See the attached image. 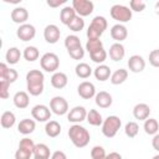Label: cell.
<instances>
[{
    "label": "cell",
    "instance_id": "obj_3",
    "mask_svg": "<svg viewBox=\"0 0 159 159\" xmlns=\"http://www.w3.org/2000/svg\"><path fill=\"white\" fill-rule=\"evenodd\" d=\"M108 24H107V20L106 17L103 16H94L91 25L88 26L87 29V37L88 40H98L102 34L104 32V30L107 29Z\"/></svg>",
    "mask_w": 159,
    "mask_h": 159
},
{
    "label": "cell",
    "instance_id": "obj_24",
    "mask_svg": "<svg viewBox=\"0 0 159 159\" xmlns=\"http://www.w3.org/2000/svg\"><path fill=\"white\" fill-rule=\"evenodd\" d=\"M35 128H36L35 122H34L32 119H29V118H25V119L20 120V123H19V125H17L19 133L25 134V135H26V134H31V133L35 130Z\"/></svg>",
    "mask_w": 159,
    "mask_h": 159
},
{
    "label": "cell",
    "instance_id": "obj_51",
    "mask_svg": "<svg viewBox=\"0 0 159 159\" xmlns=\"http://www.w3.org/2000/svg\"><path fill=\"white\" fill-rule=\"evenodd\" d=\"M154 10H155V14H157V15H159V1H158V2H155Z\"/></svg>",
    "mask_w": 159,
    "mask_h": 159
},
{
    "label": "cell",
    "instance_id": "obj_6",
    "mask_svg": "<svg viewBox=\"0 0 159 159\" xmlns=\"http://www.w3.org/2000/svg\"><path fill=\"white\" fill-rule=\"evenodd\" d=\"M41 68L46 72H56L60 67V58L53 52H46L40 60Z\"/></svg>",
    "mask_w": 159,
    "mask_h": 159
},
{
    "label": "cell",
    "instance_id": "obj_48",
    "mask_svg": "<svg viewBox=\"0 0 159 159\" xmlns=\"http://www.w3.org/2000/svg\"><path fill=\"white\" fill-rule=\"evenodd\" d=\"M51 159H67V157L62 150H56V152L52 153Z\"/></svg>",
    "mask_w": 159,
    "mask_h": 159
},
{
    "label": "cell",
    "instance_id": "obj_29",
    "mask_svg": "<svg viewBox=\"0 0 159 159\" xmlns=\"http://www.w3.org/2000/svg\"><path fill=\"white\" fill-rule=\"evenodd\" d=\"M159 130V123L155 118H148L144 120V132L149 135H155Z\"/></svg>",
    "mask_w": 159,
    "mask_h": 159
},
{
    "label": "cell",
    "instance_id": "obj_13",
    "mask_svg": "<svg viewBox=\"0 0 159 159\" xmlns=\"http://www.w3.org/2000/svg\"><path fill=\"white\" fill-rule=\"evenodd\" d=\"M60 36H61V31L53 24L47 25L43 30V37H45L46 42H48V43H56L60 40Z\"/></svg>",
    "mask_w": 159,
    "mask_h": 159
},
{
    "label": "cell",
    "instance_id": "obj_10",
    "mask_svg": "<svg viewBox=\"0 0 159 159\" xmlns=\"http://www.w3.org/2000/svg\"><path fill=\"white\" fill-rule=\"evenodd\" d=\"M87 118V111L84 107L82 106H76L73 107L68 113H67V119L68 122L73 123V124H78L81 122H83Z\"/></svg>",
    "mask_w": 159,
    "mask_h": 159
},
{
    "label": "cell",
    "instance_id": "obj_7",
    "mask_svg": "<svg viewBox=\"0 0 159 159\" xmlns=\"http://www.w3.org/2000/svg\"><path fill=\"white\" fill-rule=\"evenodd\" d=\"M72 7L75 9V11L78 16L83 17V16H88L93 12L94 4L89 0H73Z\"/></svg>",
    "mask_w": 159,
    "mask_h": 159
},
{
    "label": "cell",
    "instance_id": "obj_8",
    "mask_svg": "<svg viewBox=\"0 0 159 159\" xmlns=\"http://www.w3.org/2000/svg\"><path fill=\"white\" fill-rule=\"evenodd\" d=\"M50 108H51V112H53L55 114L63 116L68 112V103L63 97L56 96L50 101Z\"/></svg>",
    "mask_w": 159,
    "mask_h": 159
},
{
    "label": "cell",
    "instance_id": "obj_40",
    "mask_svg": "<svg viewBox=\"0 0 159 159\" xmlns=\"http://www.w3.org/2000/svg\"><path fill=\"white\" fill-rule=\"evenodd\" d=\"M91 157H92V159H106L107 154H106L103 147L96 145V147H93L92 150H91Z\"/></svg>",
    "mask_w": 159,
    "mask_h": 159
},
{
    "label": "cell",
    "instance_id": "obj_33",
    "mask_svg": "<svg viewBox=\"0 0 159 159\" xmlns=\"http://www.w3.org/2000/svg\"><path fill=\"white\" fill-rule=\"evenodd\" d=\"M22 56H24V58H25L26 61L34 62V61H36V60L39 58L40 52H39L37 47H35V46H27V47H25Z\"/></svg>",
    "mask_w": 159,
    "mask_h": 159
},
{
    "label": "cell",
    "instance_id": "obj_14",
    "mask_svg": "<svg viewBox=\"0 0 159 159\" xmlns=\"http://www.w3.org/2000/svg\"><path fill=\"white\" fill-rule=\"evenodd\" d=\"M128 68L134 72V73H139L145 68V61L140 55H133L129 57L128 60Z\"/></svg>",
    "mask_w": 159,
    "mask_h": 159
},
{
    "label": "cell",
    "instance_id": "obj_25",
    "mask_svg": "<svg viewBox=\"0 0 159 159\" xmlns=\"http://www.w3.org/2000/svg\"><path fill=\"white\" fill-rule=\"evenodd\" d=\"M45 133L50 138H56L61 133V125H60V123L56 122V120H48L46 123V125H45Z\"/></svg>",
    "mask_w": 159,
    "mask_h": 159
},
{
    "label": "cell",
    "instance_id": "obj_42",
    "mask_svg": "<svg viewBox=\"0 0 159 159\" xmlns=\"http://www.w3.org/2000/svg\"><path fill=\"white\" fill-rule=\"evenodd\" d=\"M129 6H130V10L132 11H137V12H140L145 9V2L143 0H132L129 2Z\"/></svg>",
    "mask_w": 159,
    "mask_h": 159
},
{
    "label": "cell",
    "instance_id": "obj_31",
    "mask_svg": "<svg viewBox=\"0 0 159 159\" xmlns=\"http://www.w3.org/2000/svg\"><path fill=\"white\" fill-rule=\"evenodd\" d=\"M75 72H76L77 77H80V78H88L92 75V68H91L89 65H87L84 62H81L76 66Z\"/></svg>",
    "mask_w": 159,
    "mask_h": 159
},
{
    "label": "cell",
    "instance_id": "obj_49",
    "mask_svg": "<svg viewBox=\"0 0 159 159\" xmlns=\"http://www.w3.org/2000/svg\"><path fill=\"white\" fill-rule=\"evenodd\" d=\"M152 145H153V148H154L157 152H159V133H157V134L153 137V139H152Z\"/></svg>",
    "mask_w": 159,
    "mask_h": 159
},
{
    "label": "cell",
    "instance_id": "obj_1",
    "mask_svg": "<svg viewBox=\"0 0 159 159\" xmlns=\"http://www.w3.org/2000/svg\"><path fill=\"white\" fill-rule=\"evenodd\" d=\"M43 73L40 70H30L26 73L27 91L31 96H40L43 92Z\"/></svg>",
    "mask_w": 159,
    "mask_h": 159
},
{
    "label": "cell",
    "instance_id": "obj_44",
    "mask_svg": "<svg viewBox=\"0 0 159 159\" xmlns=\"http://www.w3.org/2000/svg\"><path fill=\"white\" fill-rule=\"evenodd\" d=\"M32 154H34V153L30 152V150L19 148V149L15 152V159H30Z\"/></svg>",
    "mask_w": 159,
    "mask_h": 159
},
{
    "label": "cell",
    "instance_id": "obj_38",
    "mask_svg": "<svg viewBox=\"0 0 159 159\" xmlns=\"http://www.w3.org/2000/svg\"><path fill=\"white\" fill-rule=\"evenodd\" d=\"M102 47H103V43L99 39L98 40H88L86 43V50L88 51V53H92V52H94Z\"/></svg>",
    "mask_w": 159,
    "mask_h": 159
},
{
    "label": "cell",
    "instance_id": "obj_23",
    "mask_svg": "<svg viewBox=\"0 0 159 159\" xmlns=\"http://www.w3.org/2000/svg\"><path fill=\"white\" fill-rule=\"evenodd\" d=\"M12 101H14L15 107H17V108H20V109L26 108V107L29 106V103H30L29 94H27L26 92H24V91H19V92H16V93L14 94Z\"/></svg>",
    "mask_w": 159,
    "mask_h": 159
},
{
    "label": "cell",
    "instance_id": "obj_9",
    "mask_svg": "<svg viewBox=\"0 0 159 159\" xmlns=\"http://www.w3.org/2000/svg\"><path fill=\"white\" fill-rule=\"evenodd\" d=\"M31 116L37 122H48L51 118V111L45 104H36L31 109Z\"/></svg>",
    "mask_w": 159,
    "mask_h": 159
},
{
    "label": "cell",
    "instance_id": "obj_47",
    "mask_svg": "<svg viewBox=\"0 0 159 159\" xmlns=\"http://www.w3.org/2000/svg\"><path fill=\"white\" fill-rule=\"evenodd\" d=\"M66 2V0H47V5L50 7H58L61 5H63Z\"/></svg>",
    "mask_w": 159,
    "mask_h": 159
},
{
    "label": "cell",
    "instance_id": "obj_27",
    "mask_svg": "<svg viewBox=\"0 0 159 159\" xmlns=\"http://www.w3.org/2000/svg\"><path fill=\"white\" fill-rule=\"evenodd\" d=\"M86 119L91 125H94V127H98V125L103 124L102 114L96 109H89V112H87V118Z\"/></svg>",
    "mask_w": 159,
    "mask_h": 159
},
{
    "label": "cell",
    "instance_id": "obj_16",
    "mask_svg": "<svg viewBox=\"0 0 159 159\" xmlns=\"http://www.w3.org/2000/svg\"><path fill=\"white\" fill-rule=\"evenodd\" d=\"M149 114H150V108L145 103H138L133 108V116L138 120H145V119H148L149 118Z\"/></svg>",
    "mask_w": 159,
    "mask_h": 159
},
{
    "label": "cell",
    "instance_id": "obj_32",
    "mask_svg": "<svg viewBox=\"0 0 159 159\" xmlns=\"http://www.w3.org/2000/svg\"><path fill=\"white\" fill-rule=\"evenodd\" d=\"M34 155L41 159H50V148L43 143H39L35 145Z\"/></svg>",
    "mask_w": 159,
    "mask_h": 159
},
{
    "label": "cell",
    "instance_id": "obj_34",
    "mask_svg": "<svg viewBox=\"0 0 159 159\" xmlns=\"http://www.w3.org/2000/svg\"><path fill=\"white\" fill-rule=\"evenodd\" d=\"M65 46L68 50H73V48H77V47H81V40L78 36L76 35H68L66 39H65Z\"/></svg>",
    "mask_w": 159,
    "mask_h": 159
},
{
    "label": "cell",
    "instance_id": "obj_4",
    "mask_svg": "<svg viewBox=\"0 0 159 159\" xmlns=\"http://www.w3.org/2000/svg\"><path fill=\"white\" fill-rule=\"evenodd\" d=\"M122 125V120L117 116H108L102 124V133L107 138H113Z\"/></svg>",
    "mask_w": 159,
    "mask_h": 159
},
{
    "label": "cell",
    "instance_id": "obj_37",
    "mask_svg": "<svg viewBox=\"0 0 159 159\" xmlns=\"http://www.w3.org/2000/svg\"><path fill=\"white\" fill-rule=\"evenodd\" d=\"M124 132H125V135L129 137V138H134L138 132H139V125L135 123V122H128L125 124V128H124Z\"/></svg>",
    "mask_w": 159,
    "mask_h": 159
},
{
    "label": "cell",
    "instance_id": "obj_26",
    "mask_svg": "<svg viewBox=\"0 0 159 159\" xmlns=\"http://www.w3.org/2000/svg\"><path fill=\"white\" fill-rule=\"evenodd\" d=\"M128 78V71L124 68L116 70L111 76V83L112 84H122Z\"/></svg>",
    "mask_w": 159,
    "mask_h": 159
},
{
    "label": "cell",
    "instance_id": "obj_11",
    "mask_svg": "<svg viewBox=\"0 0 159 159\" xmlns=\"http://www.w3.org/2000/svg\"><path fill=\"white\" fill-rule=\"evenodd\" d=\"M35 35H36V29L31 24L20 25L19 29L16 30V36L21 41H30V40H32L35 37Z\"/></svg>",
    "mask_w": 159,
    "mask_h": 159
},
{
    "label": "cell",
    "instance_id": "obj_41",
    "mask_svg": "<svg viewBox=\"0 0 159 159\" xmlns=\"http://www.w3.org/2000/svg\"><path fill=\"white\" fill-rule=\"evenodd\" d=\"M35 145H36V144H35L34 140L30 139V138H22V139L20 140V143H19V148L30 150V152H32V153H34V150H35Z\"/></svg>",
    "mask_w": 159,
    "mask_h": 159
},
{
    "label": "cell",
    "instance_id": "obj_36",
    "mask_svg": "<svg viewBox=\"0 0 159 159\" xmlns=\"http://www.w3.org/2000/svg\"><path fill=\"white\" fill-rule=\"evenodd\" d=\"M83 27H84V20L81 17V16H76L75 19H73V21L68 25V29L71 30V31H73V32H78V31H81V30H83Z\"/></svg>",
    "mask_w": 159,
    "mask_h": 159
},
{
    "label": "cell",
    "instance_id": "obj_45",
    "mask_svg": "<svg viewBox=\"0 0 159 159\" xmlns=\"http://www.w3.org/2000/svg\"><path fill=\"white\" fill-rule=\"evenodd\" d=\"M149 63L153 67H159V50H153L149 53Z\"/></svg>",
    "mask_w": 159,
    "mask_h": 159
},
{
    "label": "cell",
    "instance_id": "obj_28",
    "mask_svg": "<svg viewBox=\"0 0 159 159\" xmlns=\"http://www.w3.org/2000/svg\"><path fill=\"white\" fill-rule=\"evenodd\" d=\"M0 122H1V127H2V128L9 129V128L14 127V124H15V122H16V117H15V114H14L12 112L6 111V112H4V113L1 114Z\"/></svg>",
    "mask_w": 159,
    "mask_h": 159
},
{
    "label": "cell",
    "instance_id": "obj_30",
    "mask_svg": "<svg viewBox=\"0 0 159 159\" xmlns=\"http://www.w3.org/2000/svg\"><path fill=\"white\" fill-rule=\"evenodd\" d=\"M20 57H21V52L17 47H10L6 51V55H5V60L10 65H16L19 62Z\"/></svg>",
    "mask_w": 159,
    "mask_h": 159
},
{
    "label": "cell",
    "instance_id": "obj_43",
    "mask_svg": "<svg viewBox=\"0 0 159 159\" xmlns=\"http://www.w3.org/2000/svg\"><path fill=\"white\" fill-rule=\"evenodd\" d=\"M68 55L73 60H81L84 56V50L82 48V46L81 47H77V48H73V50H68Z\"/></svg>",
    "mask_w": 159,
    "mask_h": 159
},
{
    "label": "cell",
    "instance_id": "obj_12",
    "mask_svg": "<svg viewBox=\"0 0 159 159\" xmlns=\"http://www.w3.org/2000/svg\"><path fill=\"white\" fill-rule=\"evenodd\" d=\"M77 92H78L80 97L83 99H91L92 97H96V94H97L94 84L92 82H88V81L80 83L77 87Z\"/></svg>",
    "mask_w": 159,
    "mask_h": 159
},
{
    "label": "cell",
    "instance_id": "obj_18",
    "mask_svg": "<svg viewBox=\"0 0 159 159\" xmlns=\"http://www.w3.org/2000/svg\"><path fill=\"white\" fill-rule=\"evenodd\" d=\"M124 55H125V50H124V46L120 42H116V43L111 45V47H109V57L113 61L118 62V61L123 60Z\"/></svg>",
    "mask_w": 159,
    "mask_h": 159
},
{
    "label": "cell",
    "instance_id": "obj_52",
    "mask_svg": "<svg viewBox=\"0 0 159 159\" xmlns=\"http://www.w3.org/2000/svg\"><path fill=\"white\" fill-rule=\"evenodd\" d=\"M152 159H159V154H157V155H154Z\"/></svg>",
    "mask_w": 159,
    "mask_h": 159
},
{
    "label": "cell",
    "instance_id": "obj_15",
    "mask_svg": "<svg viewBox=\"0 0 159 159\" xmlns=\"http://www.w3.org/2000/svg\"><path fill=\"white\" fill-rule=\"evenodd\" d=\"M128 36V30L124 25L122 24H116L112 26L111 29V37L113 40H116L117 42H122L123 40H125Z\"/></svg>",
    "mask_w": 159,
    "mask_h": 159
},
{
    "label": "cell",
    "instance_id": "obj_53",
    "mask_svg": "<svg viewBox=\"0 0 159 159\" xmlns=\"http://www.w3.org/2000/svg\"><path fill=\"white\" fill-rule=\"evenodd\" d=\"M34 159H41V158H36V157H34Z\"/></svg>",
    "mask_w": 159,
    "mask_h": 159
},
{
    "label": "cell",
    "instance_id": "obj_21",
    "mask_svg": "<svg viewBox=\"0 0 159 159\" xmlns=\"http://www.w3.org/2000/svg\"><path fill=\"white\" fill-rule=\"evenodd\" d=\"M76 16H77V14H76V11H75V9L72 6H65L61 10V12H60V20H61V22L63 25H67V26L73 21V19Z\"/></svg>",
    "mask_w": 159,
    "mask_h": 159
},
{
    "label": "cell",
    "instance_id": "obj_20",
    "mask_svg": "<svg viewBox=\"0 0 159 159\" xmlns=\"http://www.w3.org/2000/svg\"><path fill=\"white\" fill-rule=\"evenodd\" d=\"M67 82H68V78L63 72H55L51 77V84L53 88H57V89L65 88L67 86Z\"/></svg>",
    "mask_w": 159,
    "mask_h": 159
},
{
    "label": "cell",
    "instance_id": "obj_39",
    "mask_svg": "<svg viewBox=\"0 0 159 159\" xmlns=\"http://www.w3.org/2000/svg\"><path fill=\"white\" fill-rule=\"evenodd\" d=\"M10 82L5 78H0V98L6 99L9 97V87H10Z\"/></svg>",
    "mask_w": 159,
    "mask_h": 159
},
{
    "label": "cell",
    "instance_id": "obj_50",
    "mask_svg": "<svg viewBox=\"0 0 159 159\" xmlns=\"http://www.w3.org/2000/svg\"><path fill=\"white\" fill-rule=\"evenodd\" d=\"M106 159H122V155L119 153H117V152H112V153L107 154Z\"/></svg>",
    "mask_w": 159,
    "mask_h": 159
},
{
    "label": "cell",
    "instance_id": "obj_22",
    "mask_svg": "<svg viewBox=\"0 0 159 159\" xmlns=\"http://www.w3.org/2000/svg\"><path fill=\"white\" fill-rule=\"evenodd\" d=\"M93 75H94L96 80H98L101 82H104V81H107L112 76V72H111L109 66H107V65H98L94 68Z\"/></svg>",
    "mask_w": 159,
    "mask_h": 159
},
{
    "label": "cell",
    "instance_id": "obj_2",
    "mask_svg": "<svg viewBox=\"0 0 159 159\" xmlns=\"http://www.w3.org/2000/svg\"><path fill=\"white\" fill-rule=\"evenodd\" d=\"M68 137H70L72 144L77 148H84L89 143V139H91L88 130L80 124H72L70 127Z\"/></svg>",
    "mask_w": 159,
    "mask_h": 159
},
{
    "label": "cell",
    "instance_id": "obj_5",
    "mask_svg": "<svg viewBox=\"0 0 159 159\" xmlns=\"http://www.w3.org/2000/svg\"><path fill=\"white\" fill-rule=\"evenodd\" d=\"M111 16L118 22H128L132 19V10L128 6L116 4L111 7Z\"/></svg>",
    "mask_w": 159,
    "mask_h": 159
},
{
    "label": "cell",
    "instance_id": "obj_19",
    "mask_svg": "<svg viewBox=\"0 0 159 159\" xmlns=\"http://www.w3.org/2000/svg\"><path fill=\"white\" fill-rule=\"evenodd\" d=\"M94 99H96V104H97L99 108H108V107H111V104H112V102H113L112 96H111L108 92H106V91L98 92V93L96 94Z\"/></svg>",
    "mask_w": 159,
    "mask_h": 159
},
{
    "label": "cell",
    "instance_id": "obj_46",
    "mask_svg": "<svg viewBox=\"0 0 159 159\" xmlns=\"http://www.w3.org/2000/svg\"><path fill=\"white\" fill-rule=\"evenodd\" d=\"M17 77H19L17 71H16V70H14V68H9V72H7V76H6V78H5V80H7L10 83H14V82L17 80Z\"/></svg>",
    "mask_w": 159,
    "mask_h": 159
},
{
    "label": "cell",
    "instance_id": "obj_17",
    "mask_svg": "<svg viewBox=\"0 0 159 159\" xmlns=\"http://www.w3.org/2000/svg\"><path fill=\"white\" fill-rule=\"evenodd\" d=\"M27 19H29V11L25 7H15L11 11V20L15 24L24 25V24H26Z\"/></svg>",
    "mask_w": 159,
    "mask_h": 159
},
{
    "label": "cell",
    "instance_id": "obj_35",
    "mask_svg": "<svg viewBox=\"0 0 159 159\" xmlns=\"http://www.w3.org/2000/svg\"><path fill=\"white\" fill-rule=\"evenodd\" d=\"M89 57H91V60H92L93 62H96V63H98V65H102V63L107 60V52H106V50L102 47V48H99V50H97V51L89 53Z\"/></svg>",
    "mask_w": 159,
    "mask_h": 159
}]
</instances>
